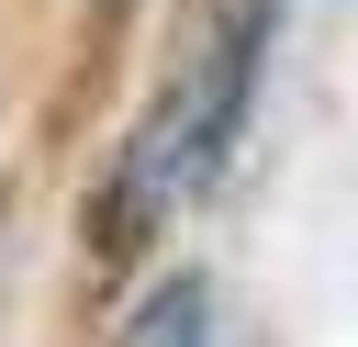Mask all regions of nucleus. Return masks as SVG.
<instances>
[{"instance_id": "f257e3e1", "label": "nucleus", "mask_w": 358, "mask_h": 347, "mask_svg": "<svg viewBox=\"0 0 358 347\" xmlns=\"http://www.w3.org/2000/svg\"><path fill=\"white\" fill-rule=\"evenodd\" d=\"M268 34H280V0H224V22L201 34V56H179V78L145 101V123L123 134L112 190H101V246H112V257H123L145 224H168L190 190H213V168H224L235 134H246Z\"/></svg>"}, {"instance_id": "f03ea898", "label": "nucleus", "mask_w": 358, "mask_h": 347, "mask_svg": "<svg viewBox=\"0 0 358 347\" xmlns=\"http://www.w3.org/2000/svg\"><path fill=\"white\" fill-rule=\"evenodd\" d=\"M123 347H213V280H201V269H168V280L134 302Z\"/></svg>"}, {"instance_id": "7ed1b4c3", "label": "nucleus", "mask_w": 358, "mask_h": 347, "mask_svg": "<svg viewBox=\"0 0 358 347\" xmlns=\"http://www.w3.org/2000/svg\"><path fill=\"white\" fill-rule=\"evenodd\" d=\"M90 11H123V0H90Z\"/></svg>"}]
</instances>
